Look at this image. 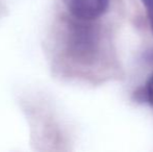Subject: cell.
Returning a JSON list of instances; mask_svg holds the SVG:
<instances>
[{
	"mask_svg": "<svg viewBox=\"0 0 153 152\" xmlns=\"http://www.w3.org/2000/svg\"><path fill=\"white\" fill-rule=\"evenodd\" d=\"M93 22L79 20L70 15L64 21L65 52L76 64H91L98 53L99 33Z\"/></svg>",
	"mask_w": 153,
	"mask_h": 152,
	"instance_id": "cell-1",
	"label": "cell"
},
{
	"mask_svg": "<svg viewBox=\"0 0 153 152\" xmlns=\"http://www.w3.org/2000/svg\"><path fill=\"white\" fill-rule=\"evenodd\" d=\"M69 15L79 20L95 21L106 13L109 0H64Z\"/></svg>",
	"mask_w": 153,
	"mask_h": 152,
	"instance_id": "cell-2",
	"label": "cell"
},
{
	"mask_svg": "<svg viewBox=\"0 0 153 152\" xmlns=\"http://www.w3.org/2000/svg\"><path fill=\"white\" fill-rule=\"evenodd\" d=\"M143 2L144 6L146 8V13H147L148 20L150 23V27L153 33V0H141Z\"/></svg>",
	"mask_w": 153,
	"mask_h": 152,
	"instance_id": "cell-3",
	"label": "cell"
},
{
	"mask_svg": "<svg viewBox=\"0 0 153 152\" xmlns=\"http://www.w3.org/2000/svg\"><path fill=\"white\" fill-rule=\"evenodd\" d=\"M145 96L147 98L148 102L153 105V74L147 81V85L145 87Z\"/></svg>",
	"mask_w": 153,
	"mask_h": 152,
	"instance_id": "cell-4",
	"label": "cell"
}]
</instances>
